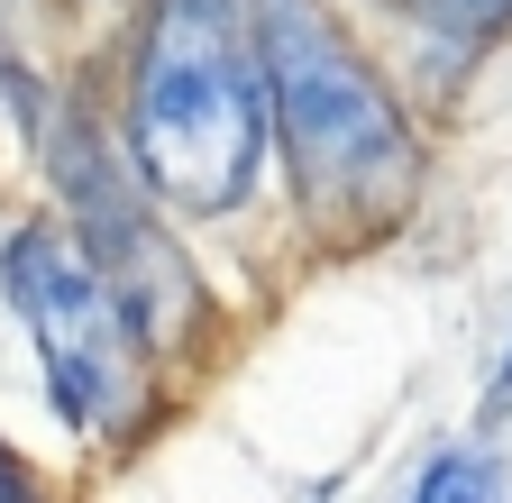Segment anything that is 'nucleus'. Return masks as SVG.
Here are the masks:
<instances>
[{
    "mask_svg": "<svg viewBox=\"0 0 512 503\" xmlns=\"http://www.w3.org/2000/svg\"><path fill=\"white\" fill-rule=\"evenodd\" d=\"M256 55L275 101V174L330 247L394 238L430 193V147L403 92L375 74L330 0H256Z\"/></svg>",
    "mask_w": 512,
    "mask_h": 503,
    "instance_id": "f257e3e1",
    "label": "nucleus"
},
{
    "mask_svg": "<svg viewBox=\"0 0 512 503\" xmlns=\"http://www.w3.org/2000/svg\"><path fill=\"white\" fill-rule=\"evenodd\" d=\"M119 147L183 220H238L275 156L256 0H147L119 92Z\"/></svg>",
    "mask_w": 512,
    "mask_h": 503,
    "instance_id": "f03ea898",
    "label": "nucleus"
},
{
    "mask_svg": "<svg viewBox=\"0 0 512 503\" xmlns=\"http://www.w3.org/2000/svg\"><path fill=\"white\" fill-rule=\"evenodd\" d=\"M0 293L37 348L55 421L83 449H138V430L156 421V339L101 275V257L64 220H19L0 238Z\"/></svg>",
    "mask_w": 512,
    "mask_h": 503,
    "instance_id": "7ed1b4c3",
    "label": "nucleus"
},
{
    "mask_svg": "<svg viewBox=\"0 0 512 503\" xmlns=\"http://www.w3.org/2000/svg\"><path fill=\"white\" fill-rule=\"evenodd\" d=\"M28 138H37V156H46V183H55V202H64V229H74L92 257H101V275L128 293V311H138V330L156 339V357H165V348L192 357V348L220 330V311H211L202 266L165 238L156 183L128 165V147L101 138L83 110H46V101H37Z\"/></svg>",
    "mask_w": 512,
    "mask_h": 503,
    "instance_id": "20e7f679",
    "label": "nucleus"
},
{
    "mask_svg": "<svg viewBox=\"0 0 512 503\" xmlns=\"http://www.w3.org/2000/svg\"><path fill=\"white\" fill-rule=\"evenodd\" d=\"M403 503H512V467L485 449V439H458V449L421 458V476H412Z\"/></svg>",
    "mask_w": 512,
    "mask_h": 503,
    "instance_id": "39448f33",
    "label": "nucleus"
},
{
    "mask_svg": "<svg viewBox=\"0 0 512 503\" xmlns=\"http://www.w3.org/2000/svg\"><path fill=\"white\" fill-rule=\"evenodd\" d=\"M403 28L439 37L448 46V65H467V55H485L503 28H512V0H384Z\"/></svg>",
    "mask_w": 512,
    "mask_h": 503,
    "instance_id": "423d86ee",
    "label": "nucleus"
},
{
    "mask_svg": "<svg viewBox=\"0 0 512 503\" xmlns=\"http://www.w3.org/2000/svg\"><path fill=\"white\" fill-rule=\"evenodd\" d=\"M503 412H512V339H503V357L485 375V421H503Z\"/></svg>",
    "mask_w": 512,
    "mask_h": 503,
    "instance_id": "0eeeda50",
    "label": "nucleus"
},
{
    "mask_svg": "<svg viewBox=\"0 0 512 503\" xmlns=\"http://www.w3.org/2000/svg\"><path fill=\"white\" fill-rule=\"evenodd\" d=\"M0 101H10V110H19V119H37V92H28V74H19V65H10V55H0Z\"/></svg>",
    "mask_w": 512,
    "mask_h": 503,
    "instance_id": "6e6552de",
    "label": "nucleus"
}]
</instances>
